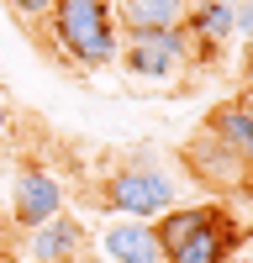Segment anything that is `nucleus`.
I'll list each match as a JSON object with an SVG mask.
<instances>
[{
  "label": "nucleus",
  "mask_w": 253,
  "mask_h": 263,
  "mask_svg": "<svg viewBox=\"0 0 253 263\" xmlns=\"http://www.w3.org/2000/svg\"><path fill=\"white\" fill-rule=\"evenodd\" d=\"M153 232L164 263H227L238 242V221L227 205H174L153 221Z\"/></svg>",
  "instance_id": "nucleus-1"
},
{
  "label": "nucleus",
  "mask_w": 253,
  "mask_h": 263,
  "mask_svg": "<svg viewBox=\"0 0 253 263\" xmlns=\"http://www.w3.org/2000/svg\"><path fill=\"white\" fill-rule=\"evenodd\" d=\"M48 32H53V42L79 63V69H90V74L95 69H116L121 32H116L111 0H53Z\"/></svg>",
  "instance_id": "nucleus-2"
},
{
  "label": "nucleus",
  "mask_w": 253,
  "mask_h": 263,
  "mask_svg": "<svg viewBox=\"0 0 253 263\" xmlns=\"http://www.w3.org/2000/svg\"><path fill=\"white\" fill-rule=\"evenodd\" d=\"M174 195H179V184L169 179L164 168L127 163L116 174H105L100 190H90L84 200L95 211H105V216H121V221H158L164 211H174Z\"/></svg>",
  "instance_id": "nucleus-3"
},
{
  "label": "nucleus",
  "mask_w": 253,
  "mask_h": 263,
  "mask_svg": "<svg viewBox=\"0 0 253 263\" xmlns=\"http://www.w3.org/2000/svg\"><path fill=\"white\" fill-rule=\"evenodd\" d=\"M195 42L185 32H148V37H121L116 48V69L137 84H169L190 69Z\"/></svg>",
  "instance_id": "nucleus-4"
},
{
  "label": "nucleus",
  "mask_w": 253,
  "mask_h": 263,
  "mask_svg": "<svg viewBox=\"0 0 253 263\" xmlns=\"http://www.w3.org/2000/svg\"><path fill=\"white\" fill-rule=\"evenodd\" d=\"M58 211H63V184H58V174L37 168V163H21L16 179H11V221L32 232L37 221H48V216H58Z\"/></svg>",
  "instance_id": "nucleus-5"
},
{
  "label": "nucleus",
  "mask_w": 253,
  "mask_h": 263,
  "mask_svg": "<svg viewBox=\"0 0 253 263\" xmlns=\"http://www.w3.org/2000/svg\"><path fill=\"white\" fill-rule=\"evenodd\" d=\"M185 168L195 174L206 190H238V184H248V168L227 153V142H222L206 121H201V132H195V137L185 142Z\"/></svg>",
  "instance_id": "nucleus-6"
},
{
  "label": "nucleus",
  "mask_w": 253,
  "mask_h": 263,
  "mask_svg": "<svg viewBox=\"0 0 253 263\" xmlns=\"http://www.w3.org/2000/svg\"><path fill=\"white\" fill-rule=\"evenodd\" d=\"M90 253V232H84L79 216H48L27 232V258L32 263H79Z\"/></svg>",
  "instance_id": "nucleus-7"
},
{
  "label": "nucleus",
  "mask_w": 253,
  "mask_h": 263,
  "mask_svg": "<svg viewBox=\"0 0 253 263\" xmlns=\"http://www.w3.org/2000/svg\"><path fill=\"white\" fill-rule=\"evenodd\" d=\"M190 6L195 0H111V16H116V32L148 37V32H185Z\"/></svg>",
  "instance_id": "nucleus-8"
},
{
  "label": "nucleus",
  "mask_w": 253,
  "mask_h": 263,
  "mask_svg": "<svg viewBox=\"0 0 253 263\" xmlns=\"http://www.w3.org/2000/svg\"><path fill=\"white\" fill-rule=\"evenodd\" d=\"M100 258L105 263H164L153 221H121L116 216L111 227H100Z\"/></svg>",
  "instance_id": "nucleus-9"
},
{
  "label": "nucleus",
  "mask_w": 253,
  "mask_h": 263,
  "mask_svg": "<svg viewBox=\"0 0 253 263\" xmlns=\"http://www.w3.org/2000/svg\"><path fill=\"white\" fill-rule=\"evenodd\" d=\"M206 126L216 132L222 142H227V153H232V158H238V163L248 168V179H253V121L243 116V105H238V100L216 105V111L206 116Z\"/></svg>",
  "instance_id": "nucleus-10"
},
{
  "label": "nucleus",
  "mask_w": 253,
  "mask_h": 263,
  "mask_svg": "<svg viewBox=\"0 0 253 263\" xmlns=\"http://www.w3.org/2000/svg\"><path fill=\"white\" fill-rule=\"evenodd\" d=\"M185 37L195 42V48H222V42H232V0H201V6H190Z\"/></svg>",
  "instance_id": "nucleus-11"
},
{
  "label": "nucleus",
  "mask_w": 253,
  "mask_h": 263,
  "mask_svg": "<svg viewBox=\"0 0 253 263\" xmlns=\"http://www.w3.org/2000/svg\"><path fill=\"white\" fill-rule=\"evenodd\" d=\"M11 11L27 21V27H37V21H48V11H53V0H11Z\"/></svg>",
  "instance_id": "nucleus-12"
},
{
  "label": "nucleus",
  "mask_w": 253,
  "mask_h": 263,
  "mask_svg": "<svg viewBox=\"0 0 253 263\" xmlns=\"http://www.w3.org/2000/svg\"><path fill=\"white\" fill-rule=\"evenodd\" d=\"M6 132H11V100L0 95V137H6Z\"/></svg>",
  "instance_id": "nucleus-13"
},
{
  "label": "nucleus",
  "mask_w": 253,
  "mask_h": 263,
  "mask_svg": "<svg viewBox=\"0 0 253 263\" xmlns=\"http://www.w3.org/2000/svg\"><path fill=\"white\" fill-rule=\"evenodd\" d=\"M238 105H243V116L253 121V90H243V95H238Z\"/></svg>",
  "instance_id": "nucleus-14"
},
{
  "label": "nucleus",
  "mask_w": 253,
  "mask_h": 263,
  "mask_svg": "<svg viewBox=\"0 0 253 263\" xmlns=\"http://www.w3.org/2000/svg\"><path fill=\"white\" fill-rule=\"evenodd\" d=\"M79 263H105V258H100V253H84V258H79Z\"/></svg>",
  "instance_id": "nucleus-15"
}]
</instances>
